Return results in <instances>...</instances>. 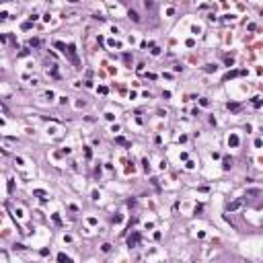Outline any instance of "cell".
I'll return each instance as SVG.
<instances>
[{
  "label": "cell",
  "instance_id": "cell-14",
  "mask_svg": "<svg viewBox=\"0 0 263 263\" xmlns=\"http://www.w3.org/2000/svg\"><path fill=\"white\" fill-rule=\"evenodd\" d=\"M39 39H29V47H39Z\"/></svg>",
  "mask_w": 263,
  "mask_h": 263
},
{
  "label": "cell",
  "instance_id": "cell-4",
  "mask_svg": "<svg viewBox=\"0 0 263 263\" xmlns=\"http://www.w3.org/2000/svg\"><path fill=\"white\" fill-rule=\"evenodd\" d=\"M241 74H245V70H234V72H228V74L224 76V80H230V78H234V76H241Z\"/></svg>",
  "mask_w": 263,
  "mask_h": 263
},
{
  "label": "cell",
  "instance_id": "cell-8",
  "mask_svg": "<svg viewBox=\"0 0 263 263\" xmlns=\"http://www.w3.org/2000/svg\"><path fill=\"white\" fill-rule=\"evenodd\" d=\"M228 144H230V146H238V136H236V134H232V136L228 138Z\"/></svg>",
  "mask_w": 263,
  "mask_h": 263
},
{
  "label": "cell",
  "instance_id": "cell-10",
  "mask_svg": "<svg viewBox=\"0 0 263 263\" xmlns=\"http://www.w3.org/2000/svg\"><path fill=\"white\" fill-rule=\"evenodd\" d=\"M226 107H228L230 111H241V105H238V103H228Z\"/></svg>",
  "mask_w": 263,
  "mask_h": 263
},
{
  "label": "cell",
  "instance_id": "cell-3",
  "mask_svg": "<svg viewBox=\"0 0 263 263\" xmlns=\"http://www.w3.org/2000/svg\"><path fill=\"white\" fill-rule=\"evenodd\" d=\"M140 238H142V234H140V232H132L130 236H128V247H136V245H138V243H140Z\"/></svg>",
  "mask_w": 263,
  "mask_h": 263
},
{
  "label": "cell",
  "instance_id": "cell-6",
  "mask_svg": "<svg viewBox=\"0 0 263 263\" xmlns=\"http://www.w3.org/2000/svg\"><path fill=\"white\" fill-rule=\"evenodd\" d=\"M222 169H224V171H230V169H232V158H228V156H226V158H224Z\"/></svg>",
  "mask_w": 263,
  "mask_h": 263
},
{
  "label": "cell",
  "instance_id": "cell-9",
  "mask_svg": "<svg viewBox=\"0 0 263 263\" xmlns=\"http://www.w3.org/2000/svg\"><path fill=\"white\" fill-rule=\"evenodd\" d=\"M33 195H37V197H41V202H45V195H47V193H45L43 189H35V191H33Z\"/></svg>",
  "mask_w": 263,
  "mask_h": 263
},
{
  "label": "cell",
  "instance_id": "cell-5",
  "mask_svg": "<svg viewBox=\"0 0 263 263\" xmlns=\"http://www.w3.org/2000/svg\"><path fill=\"white\" fill-rule=\"evenodd\" d=\"M128 17H130L132 21H134V23H140V14H138V12H136V10H128Z\"/></svg>",
  "mask_w": 263,
  "mask_h": 263
},
{
  "label": "cell",
  "instance_id": "cell-1",
  "mask_svg": "<svg viewBox=\"0 0 263 263\" xmlns=\"http://www.w3.org/2000/svg\"><path fill=\"white\" fill-rule=\"evenodd\" d=\"M53 45H56V47H60V49H62V53H64V56H68V58H70V62H72L76 68H80V62H78V56H76V47H74L72 43L66 45V43H62V41H56Z\"/></svg>",
  "mask_w": 263,
  "mask_h": 263
},
{
  "label": "cell",
  "instance_id": "cell-17",
  "mask_svg": "<svg viewBox=\"0 0 263 263\" xmlns=\"http://www.w3.org/2000/svg\"><path fill=\"white\" fill-rule=\"evenodd\" d=\"M53 222H56V224H62V220H60V216H58V214H53Z\"/></svg>",
  "mask_w": 263,
  "mask_h": 263
},
{
  "label": "cell",
  "instance_id": "cell-11",
  "mask_svg": "<svg viewBox=\"0 0 263 263\" xmlns=\"http://www.w3.org/2000/svg\"><path fill=\"white\" fill-rule=\"evenodd\" d=\"M47 74H51V76H56V78H58V68H56V64H51V68L47 70Z\"/></svg>",
  "mask_w": 263,
  "mask_h": 263
},
{
  "label": "cell",
  "instance_id": "cell-13",
  "mask_svg": "<svg viewBox=\"0 0 263 263\" xmlns=\"http://www.w3.org/2000/svg\"><path fill=\"white\" fill-rule=\"evenodd\" d=\"M43 99H45V101H51V99H53V92H51V90H45V92H43Z\"/></svg>",
  "mask_w": 263,
  "mask_h": 263
},
{
  "label": "cell",
  "instance_id": "cell-12",
  "mask_svg": "<svg viewBox=\"0 0 263 263\" xmlns=\"http://www.w3.org/2000/svg\"><path fill=\"white\" fill-rule=\"evenodd\" d=\"M115 142H117V144H121V146H128V140H126V138H121V136H117V138H115Z\"/></svg>",
  "mask_w": 263,
  "mask_h": 263
},
{
  "label": "cell",
  "instance_id": "cell-16",
  "mask_svg": "<svg viewBox=\"0 0 263 263\" xmlns=\"http://www.w3.org/2000/svg\"><path fill=\"white\" fill-rule=\"evenodd\" d=\"M103 251H105V253H107V251H111V245H109V243H105V245H103Z\"/></svg>",
  "mask_w": 263,
  "mask_h": 263
},
{
  "label": "cell",
  "instance_id": "cell-7",
  "mask_svg": "<svg viewBox=\"0 0 263 263\" xmlns=\"http://www.w3.org/2000/svg\"><path fill=\"white\" fill-rule=\"evenodd\" d=\"M58 263H72V259H70L68 255H64V253H60V255H58Z\"/></svg>",
  "mask_w": 263,
  "mask_h": 263
},
{
  "label": "cell",
  "instance_id": "cell-15",
  "mask_svg": "<svg viewBox=\"0 0 263 263\" xmlns=\"http://www.w3.org/2000/svg\"><path fill=\"white\" fill-rule=\"evenodd\" d=\"M204 70H206V72H214V70H216V66H214V64H208Z\"/></svg>",
  "mask_w": 263,
  "mask_h": 263
},
{
  "label": "cell",
  "instance_id": "cell-2",
  "mask_svg": "<svg viewBox=\"0 0 263 263\" xmlns=\"http://www.w3.org/2000/svg\"><path fill=\"white\" fill-rule=\"evenodd\" d=\"M243 204H245V199H234V202H228L226 212H236V210H241V208H243Z\"/></svg>",
  "mask_w": 263,
  "mask_h": 263
}]
</instances>
